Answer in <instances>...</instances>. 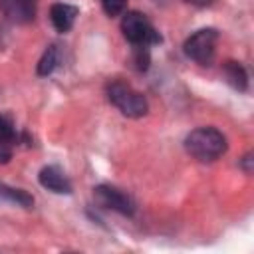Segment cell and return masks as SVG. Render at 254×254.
I'll return each instance as SVG.
<instances>
[{"mask_svg":"<svg viewBox=\"0 0 254 254\" xmlns=\"http://www.w3.org/2000/svg\"><path fill=\"white\" fill-rule=\"evenodd\" d=\"M18 141V135H16V129L12 125V121L0 113V143H6V145H16Z\"/></svg>","mask_w":254,"mask_h":254,"instance_id":"obj_12","label":"cell"},{"mask_svg":"<svg viewBox=\"0 0 254 254\" xmlns=\"http://www.w3.org/2000/svg\"><path fill=\"white\" fill-rule=\"evenodd\" d=\"M107 99L127 117H143L149 109L147 99L143 97V93L135 91L129 83L113 79L107 83Z\"/></svg>","mask_w":254,"mask_h":254,"instance_id":"obj_2","label":"cell"},{"mask_svg":"<svg viewBox=\"0 0 254 254\" xmlns=\"http://www.w3.org/2000/svg\"><path fill=\"white\" fill-rule=\"evenodd\" d=\"M38 181L44 189H48L56 194H69L71 192V183L67 181V177L58 167H44L38 175Z\"/></svg>","mask_w":254,"mask_h":254,"instance_id":"obj_7","label":"cell"},{"mask_svg":"<svg viewBox=\"0 0 254 254\" xmlns=\"http://www.w3.org/2000/svg\"><path fill=\"white\" fill-rule=\"evenodd\" d=\"M0 200H8L12 204L24 206V208H32L34 206V196L22 189H12L8 185L0 183Z\"/></svg>","mask_w":254,"mask_h":254,"instance_id":"obj_10","label":"cell"},{"mask_svg":"<svg viewBox=\"0 0 254 254\" xmlns=\"http://www.w3.org/2000/svg\"><path fill=\"white\" fill-rule=\"evenodd\" d=\"M12 159V145L0 143V163H8Z\"/></svg>","mask_w":254,"mask_h":254,"instance_id":"obj_15","label":"cell"},{"mask_svg":"<svg viewBox=\"0 0 254 254\" xmlns=\"http://www.w3.org/2000/svg\"><path fill=\"white\" fill-rule=\"evenodd\" d=\"M58 60H60V54H58V46H48L46 48V52L42 54V58H40V62H38V75H50L54 69H56V65H58Z\"/></svg>","mask_w":254,"mask_h":254,"instance_id":"obj_11","label":"cell"},{"mask_svg":"<svg viewBox=\"0 0 254 254\" xmlns=\"http://www.w3.org/2000/svg\"><path fill=\"white\" fill-rule=\"evenodd\" d=\"M75 16H77V8L71 4H65V2H58L50 8V20L60 34H65L71 30Z\"/></svg>","mask_w":254,"mask_h":254,"instance_id":"obj_8","label":"cell"},{"mask_svg":"<svg viewBox=\"0 0 254 254\" xmlns=\"http://www.w3.org/2000/svg\"><path fill=\"white\" fill-rule=\"evenodd\" d=\"M151 64V56H149V46H135L133 52V65L139 71H145Z\"/></svg>","mask_w":254,"mask_h":254,"instance_id":"obj_13","label":"cell"},{"mask_svg":"<svg viewBox=\"0 0 254 254\" xmlns=\"http://www.w3.org/2000/svg\"><path fill=\"white\" fill-rule=\"evenodd\" d=\"M216 42H218V32L214 28H202L187 38L183 50L185 56L190 58L192 62L200 65H210L216 54Z\"/></svg>","mask_w":254,"mask_h":254,"instance_id":"obj_3","label":"cell"},{"mask_svg":"<svg viewBox=\"0 0 254 254\" xmlns=\"http://www.w3.org/2000/svg\"><path fill=\"white\" fill-rule=\"evenodd\" d=\"M121 32L133 46H151L161 42V36L155 32L151 22L141 12H127L121 20Z\"/></svg>","mask_w":254,"mask_h":254,"instance_id":"obj_4","label":"cell"},{"mask_svg":"<svg viewBox=\"0 0 254 254\" xmlns=\"http://www.w3.org/2000/svg\"><path fill=\"white\" fill-rule=\"evenodd\" d=\"M101 6H103V12L113 18V16H119L125 12L127 0H101Z\"/></svg>","mask_w":254,"mask_h":254,"instance_id":"obj_14","label":"cell"},{"mask_svg":"<svg viewBox=\"0 0 254 254\" xmlns=\"http://www.w3.org/2000/svg\"><path fill=\"white\" fill-rule=\"evenodd\" d=\"M222 73H224L226 81H228L234 89H238V91H246V89H248V73H246V69H244L238 62H232V60L224 62Z\"/></svg>","mask_w":254,"mask_h":254,"instance_id":"obj_9","label":"cell"},{"mask_svg":"<svg viewBox=\"0 0 254 254\" xmlns=\"http://www.w3.org/2000/svg\"><path fill=\"white\" fill-rule=\"evenodd\" d=\"M187 2H190L194 6H208V4H212V0H187Z\"/></svg>","mask_w":254,"mask_h":254,"instance_id":"obj_17","label":"cell"},{"mask_svg":"<svg viewBox=\"0 0 254 254\" xmlns=\"http://www.w3.org/2000/svg\"><path fill=\"white\" fill-rule=\"evenodd\" d=\"M93 198L101 208H109V210H115L125 216H131L135 212L133 198L127 192H123L111 185H97L93 189Z\"/></svg>","mask_w":254,"mask_h":254,"instance_id":"obj_5","label":"cell"},{"mask_svg":"<svg viewBox=\"0 0 254 254\" xmlns=\"http://www.w3.org/2000/svg\"><path fill=\"white\" fill-rule=\"evenodd\" d=\"M226 147H228L226 137L214 127H198L190 131L185 139L187 153L202 163L216 161L220 155L226 153Z\"/></svg>","mask_w":254,"mask_h":254,"instance_id":"obj_1","label":"cell"},{"mask_svg":"<svg viewBox=\"0 0 254 254\" xmlns=\"http://www.w3.org/2000/svg\"><path fill=\"white\" fill-rule=\"evenodd\" d=\"M252 157H254L252 153H246V155L242 157V161H240V167H242V169H244V173H248V175H250V173H252V169H254V167H252V163H254V159H252Z\"/></svg>","mask_w":254,"mask_h":254,"instance_id":"obj_16","label":"cell"},{"mask_svg":"<svg viewBox=\"0 0 254 254\" xmlns=\"http://www.w3.org/2000/svg\"><path fill=\"white\" fill-rule=\"evenodd\" d=\"M0 12L14 24H28L36 16V0H0Z\"/></svg>","mask_w":254,"mask_h":254,"instance_id":"obj_6","label":"cell"}]
</instances>
